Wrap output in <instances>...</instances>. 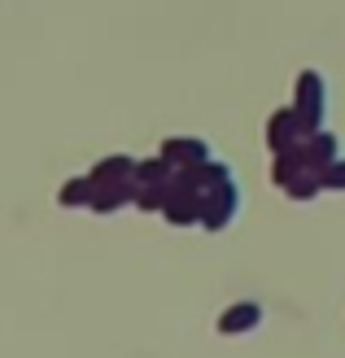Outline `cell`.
<instances>
[{
  "label": "cell",
  "instance_id": "15",
  "mask_svg": "<svg viewBox=\"0 0 345 358\" xmlns=\"http://www.w3.org/2000/svg\"><path fill=\"white\" fill-rule=\"evenodd\" d=\"M319 179H323V192H345V157H337L332 166H323Z\"/></svg>",
  "mask_w": 345,
  "mask_h": 358
},
{
  "label": "cell",
  "instance_id": "6",
  "mask_svg": "<svg viewBox=\"0 0 345 358\" xmlns=\"http://www.w3.org/2000/svg\"><path fill=\"white\" fill-rule=\"evenodd\" d=\"M262 324V306L258 301H236V306H227L219 315V332L223 336H241V332H253Z\"/></svg>",
  "mask_w": 345,
  "mask_h": 358
},
{
  "label": "cell",
  "instance_id": "5",
  "mask_svg": "<svg viewBox=\"0 0 345 358\" xmlns=\"http://www.w3.org/2000/svg\"><path fill=\"white\" fill-rule=\"evenodd\" d=\"M302 157H306V171H323V166H332L341 157V140L332 131H315V136H306Z\"/></svg>",
  "mask_w": 345,
  "mask_h": 358
},
{
  "label": "cell",
  "instance_id": "3",
  "mask_svg": "<svg viewBox=\"0 0 345 358\" xmlns=\"http://www.w3.org/2000/svg\"><path fill=\"white\" fill-rule=\"evenodd\" d=\"M302 145H306V127H302L293 105H288V110H276L267 118V149L271 153H293Z\"/></svg>",
  "mask_w": 345,
  "mask_h": 358
},
{
  "label": "cell",
  "instance_id": "13",
  "mask_svg": "<svg viewBox=\"0 0 345 358\" xmlns=\"http://www.w3.org/2000/svg\"><path fill=\"white\" fill-rule=\"evenodd\" d=\"M284 192H288V201H315V196L323 192V179H319V171H302Z\"/></svg>",
  "mask_w": 345,
  "mask_h": 358
},
{
  "label": "cell",
  "instance_id": "11",
  "mask_svg": "<svg viewBox=\"0 0 345 358\" xmlns=\"http://www.w3.org/2000/svg\"><path fill=\"white\" fill-rule=\"evenodd\" d=\"M92 196H97V179H92V175H79V179H70V184H62L57 201H62L66 210H75V206H87V210H92Z\"/></svg>",
  "mask_w": 345,
  "mask_h": 358
},
{
  "label": "cell",
  "instance_id": "2",
  "mask_svg": "<svg viewBox=\"0 0 345 358\" xmlns=\"http://www.w3.org/2000/svg\"><path fill=\"white\" fill-rule=\"evenodd\" d=\"M236 214H241V188H236V175H232V179L214 184V188L202 196V227L227 231V227L236 223Z\"/></svg>",
  "mask_w": 345,
  "mask_h": 358
},
{
  "label": "cell",
  "instance_id": "1",
  "mask_svg": "<svg viewBox=\"0 0 345 358\" xmlns=\"http://www.w3.org/2000/svg\"><path fill=\"white\" fill-rule=\"evenodd\" d=\"M293 110L302 118L306 136L323 131V118H328V83H323L319 70H302L297 75V87H293Z\"/></svg>",
  "mask_w": 345,
  "mask_h": 358
},
{
  "label": "cell",
  "instance_id": "8",
  "mask_svg": "<svg viewBox=\"0 0 345 358\" xmlns=\"http://www.w3.org/2000/svg\"><path fill=\"white\" fill-rule=\"evenodd\" d=\"M92 179L97 184H136V157H127V153L101 157V162L92 166Z\"/></svg>",
  "mask_w": 345,
  "mask_h": 358
},
{
  "label": "cell",
  "instance_id": "14",
  "mask_svg": "<svg viewBox=\"0 0 345 358\" xmlns=\"http://www.w3.org/2000/svg\"><path fill=\"white\" fill-rule=\"evenodd\" d=\"M171 192H175V184H162V188H136V206L140 210H167V201H171Z\"/></svg>",
  "mask_w": 345,
  "mask_h": 358
},
{
  "label": "cell",
  "instance_id": "4",
  "mask_svg": "<svg viewBox=\"0 0 345 358\" xmlns=\"http://www.w3.org/2000/svg\"><path fill=\"white\" fill-rule=\"evenodd\" d=\"M162 157H167L175 171H192V166L214 162L210 145H206V140H197V136H167V140H162Z\"/></svg>",
  "mask_w": 345,
  "mask_h": 358
},
{
  "label": "cell",
  "instance_id": "7",
  "mask_svg": "<svg viewBox=\"0 0 345 358\" xmlns=\"http://www.w3.org/2000/svg\"><path fill=\"white\" fill-rule=\"evenodd\" d=\"M162 219H167L171 227H202V196L175 188L171 201H167V210H162Z\"/></svg>",
  "mask_w": 345,
  "mask_h": 358
},
{
  "label": "cell",
  "instance_id": "12",
  "mask_svg": "<svg viewBox=\"0 0 345 358\" xmlns=\"http://www.w3.org/2000/svg\"><path fill=\"white\" fill-rule=\"evenodd\" d=\"M302 171H306L302 149H293V153H276V162H271V184H276V188H288Z\"/></svg>",
  "mask_w": 345,
  "mask_h": 358
},
{
  "label": "cell",
  "instance_id": "9",
  "mask_svg": "<svg viewBox=\"0 0 345 358\" xmlns=\"http://www.w3.org/2000/svg\"><path fill=\"white\" fill-rule=\"evenodd\" d=\"M122 206H136V184H97L92 214H118Z\"/></svg>",
  "mask_w": 345,
  "mask_h": 358
},
{
  "label": "cell",
  "instance_id": "10",
  "mask_svg": "<svg viewBox=\"0 0 345 358\" xmlns=\"http://www.w3.org/2000/svg\"><path fill=\"white\" fill-rule=\"evenodd\" d=\"M175 166L167 162V157H144V162H136V188H162V184H175Z\"/></svg>",
  "mask_w": 345,
  "mask_h": 358
}]
</instances>
